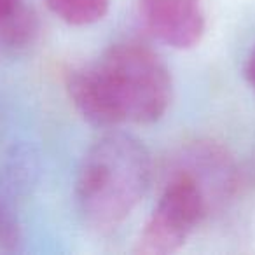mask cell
I'll list each match as a JSON object with an SVG mask.
<instances>
[{"instance_id":"obj_1","label":"cell","mask_w":255,"mask_h":255,"mask_svg":"<svg viewBox=\"0 0 255 255\" xmlns=\"http://www.w3.org/2000/svg\"><path fill=\"white\" fill-rule=\"evenodd\" d=\"M152 178V159L126 133L100 136L81 161L75 180L79 212L91 229L109 233L138 206Z\"/></svg>"},{"instance_id":"obj_2","label":"cell","mask_w":255,"mask_h":255,"mask_svg":"<svg viewBox=\"0 0 255 255\" xmlns=\"http://www.w3.org/2000/svg\"><path fill=\"white\" fill-rule=\"evenodd\" d=\"M123 123L152 124L171 102V75L154 49L126 40L110 46L96 61Z\"/></svg>"},{"instance_id":"obj_3","label":"cell","mask_w":255,"mask_h":255,"mask_svg":"<svg viewBox=\"0 0 255 255\" xmlns=\"http://www.w3.org/2000/svg\"><path fill=\"white\" fill-rule=\"evenodd\" d=\"M208 210L210 203L201 185L192 175L177 168L143 224L135 252L142 255L173 254L192 236Z\"/></svg>"},{"instance_id":"obj_4","label":"cell","mask_w":255,"mask_h":255,"mask_svg":"<svg viewBox=\"0 0 255 255\" xmlns=\"http://www.w3.org/2000/svg\"><path fill=\"white\" fill-rule=\"evenodd\" d=\"M138 11L150 35L173 49L198 46L205 33L203 0H138Z\"/></svg>"},{"instance_id":"obj_5","label":"cell","mask_w":255,"mask_h":255,"mask_svg":"<svg viewBox=\"0 0 255 255\" xmlns=\"http://www.w3.org/2000/svg\"><path fill=\"white\" fill-rule=\"evenodd\" d=\"M65 86L75 110L89 124L114 128L123 123L96 63L72 68L67 74Z\"/></svg>"},{"instance_id":"obj_6","label":"cell","mask_w":255,"mask_h":255,"mask_svg":"<svg viewBox=\"0 0 255 255\" xmlns=\"http://www.w3.org/2000/svg\"><path fill=\"white\" fill-rule=\"evenodd\" d=\"M51 12L72 26H88L102 21L110 0H44Z\"/></svg>"},{"instance_id":"obj_7","label":"cell","mask_w":255,"mask_h":255,"mask_svg":"<svg viewBox=\"0 0 255 255\" xmlns=\"http://www.w3.org/2000/svg\"><path fill=\"white\" fill-rule=\"evenodd\" d=\"M37 32H39L37 16L23 4L0 23V39L9 46H26L32 42Z\"/></svg>"},{"instance_id":"obj_8","label":"cell","mask_w":255,"mask_h":255,"mask_svg":"<svg viewBox=\"0 0 255 255\" xmlns=\"http://www.w3.org/2000/svg\"><path fill=\"white\" fill-rule=\"evenodd\" d=\"M245 77H247L248 84L255 91V46L252 47L250 54L247 58V63H245Z\"/></svg>"},{"instance_id":"obj_9","label":"cell","mask_w":255,"mask_h":255,"mask_svg":"<svg viewBox=\"0 0 255 255\" xmlns=\"http://www.w3.org/2000/svg\"><path fill=\"white\" fill-rule=\"evenodd\" d=\"M21 4L23 0H0V23L9 18Z\"/></svg>"}]
</instances>
